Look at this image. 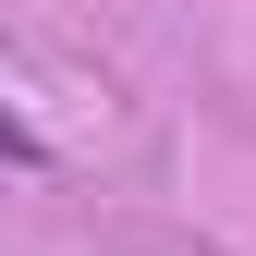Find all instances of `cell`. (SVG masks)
Instances as JSON below:
<instances>
[{
    "label": "cell",
    "instance_id": "6da1fadb",
    "mask_svg": "<svg viewBox=\"0 0 256 256\" xmlns=\"http://www.w3.org/2000/svg\"><path fill=\"white\" fill-rule=\"evenodd\" d=\"M0 158H49V146H37V122H12V110H0Z\"/></svg>",
    "mask_w": 256,
    "mask_h": 256
}]
</instances>
